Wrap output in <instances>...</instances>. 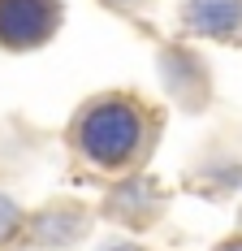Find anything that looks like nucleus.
<instances>
[{
	"instance_id": "1",
	"label": "nucleus",
	"mask_w": 242,
	"mask_h": 251,
	"mask_svg": "<svg viewBox=\"0 0 242 251\" xmlns=\"http://www.w3.org/2000/svg\"><path fill=\"white\" fill-rule=\"evenodd\" d=\"M130 143H134V117L125 108H104L82 130V148L96 160H108V165H117V156H125Z\"/></svg>"
},
{
	"instance_id": "2",
	"label": "nucleus",
	"mask_w": 242,
	"mask_h": 251,
	"mask_svg": "<svg viewBox=\"0 0 242 251\" xmlns=\"http://www.w3.org/2000/svg\"><path fill=\"white\" fill-rule=\"evenodd\" d=\"M191 22L199 26V30H229V26L238 22V4L234 0H194L191 9Z\"/></svg>"
}]
</instances>
